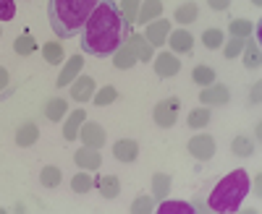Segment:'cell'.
Segmentation results:
<instances>
[{
	"mask_svg": "<svg viewBox=\"0 0 262 214\" xmlns=\"http://www.w3.org/2000/svg\"><path fill=\"white\" fill-rule=\"evenodd\" d=\"M79 68H81V55H74L69 63H66V68L60 71V76H58V84H55V87H69V84H71V78L79 73Z\"/></svg>",
	"mask_w": 262,
	"mask_h": 214,
	"instance_id": "15",
	"label": "cell"
},
{
	"mask_svg": "<svg viewBox=\"0 0 262 214\" xmlns=\"http://www.w3.org/2000/svg\"><path fill=\"white\" fill-rule=\"evenodd\" d=\"M37 136H39L37 125H34V123H24V125L16 131V144H18V146H32V144L37 141Z\"/></svg>",
	"mask_w": 262,
	"mask_h": 214,
	"instance_id": "19",
	"label": "cell"
},
{
	"mask_svg": "<svg viewBox=\"0 0 262 214\" xmlns=\"http://www.w3.org/2000/svg\"><path fill=\"white\" fill-rule=\"evenodd\" d=\"M74 159H76V165L84 167V170H97V167L102 165V159H100V149H92V146L79 149V152L74 154Z\"/></svg>",
	"mask_w": 262,
	"mask_h": 214,
	"instance_id": "10",
	"label": "cell"
},
{
	"mask_svg": "<svg viewBox=\"0 0 262 214\" xmlns=\"http://www.w3.org/2000/svg\"><path fill=\"white\" fill-rule=\"evenodd\" d=\"M252 180L247 175V170H233L223 180H217V185L210 191V196L205 201V211H217V214H231L238 211L242 201L249 196Z\"/></svg>",
	"mask_w": 262,
	"mask_h": 214,
	"instance_id": "3",
	"label": "cell"
},
{
	"mask_svg": "<svg viewBox=\"0 0 262 214\" xmlns=\"http://www.w3.org/2000/svg\"><path fill=\"white\" fill-rule=\"evenodd\" d=\"M181 71V60L176 55H170V52H160L158 60H155V73L158 76H176Z\"/></svg>",
	"mask_w": 262,
	"mask_h": 214,
	"instance_id": "9",
	"label": "cell"
},
{
	"mask_svg": "<svg viewBox=\"0 0 262 214\" xmlns=\"http://www.w3.org/2000/svg\"><path fill=\"white\" fill-rule=\"evenodd\" d=\"M231 152L236 157H252L254 154V141L247 139V136H236L233 144H231Z\"/></svg>",
	"mask_w": 262,
	"mask_h": 214,
	"instance_id": "24",
	"label": "cell"
},
{
	"mask_svg": "<svg viewBox=\"0 0 262 214\" xmlns=\"http://www.w3.org/2000/svg\"><path fill=\"white\" fill-rule=\"evenodd\" d=\"M131 211L134 214H144V211H155V204H152L149 196H139L134 204H131Z\"/></svg>",
	"mask_w": 262,
	"mask_h": 214,
	"instance_id": "37",
	"label": "cell"
},
{
	"mask_svg": "<svg viewBox=\"0 0 262 214\" xmlns=\"http://www.w3.org/2000/svg\"><path fill=\"white\" fill-rule=\"evenodd\" d=\"M66 110H69V102L60 99V97H53V99L45 104V118L53 120V123H58V120L66 115Z\"/></svg>",
	"mask_w": 262,
	"mask_h": 214,
	"instance_id": "17",
	"label": "cell"
},
{
	"mask_svg": "<svg viewBox=\"0 0 262 214\" xmlns=\"http://www.w3.org/2000/svg\"><path fill=\"white\" fill-rule=\"evenodd\" d=\"M113 157H116L118 162H134V159L139 157V144H137L134 139H121V141H116Z\"/></svg>",
	"mask_w": 262,
	"mask_h": 214,
	"instance_id": "8",
	"label": "cell"
},
{
	"mask_svg": "<svg viewBox=\"0 0 262 214\" xmlns=\"http://www.w3.org/2000/svg\"><path fill=\"white\" fill-rule=\"evenodd\" d=\"M116 97H118V92L113 89V87H105L97 97H95V104L97 107H105V104H111V102H116Z\"/></svg>",
	"mask_w": 262,
	"mask_h": 214,
	"instance_id": "36",
	"label": "cell"
},
{
	"mask_svg": "<svg viewBox=\"0 0 262 214\" xmlns=\"http://www.w3.org/2000/svg\"><path fill=\"white\" fill-rule=\"evenodd\" d=\"M155 211L158 214H194L196 206L189 204V201H163Z\"/></svg>",
	"mask_w": 262,
	"mask_h": 214,
	"instance_id": "16",
	"label": "cell"
},
{
	"mask_svg": "<svg viewBox=\"0 0 262 214\" xmlns=\"http://www.w3.org/2000/svg\"><path fill=\"white\" fill-rule=\"evenodd\" d=\"M223 32L221 29H207L205 34H202V42H205V47L207 50H217V47H221L223 45Z\"/></svg>",
	"mask_w": 262,
	"mask_h": 214,
	"instance_id": "31",
	"label": "cell"
},
{
	"mask_svg": "<svg viewBox=\"0 0 262 214\" xmlns=\"http://www.w3.org/2000/svg\"><path fill=\"white\" fill-rule=\"evenodd\" d=\"M60 180H63L60 167H55V165L42 167V173H39V183L45 185V188H58V185H60Z\"/></svg>",
	"mask_w": 262,
	"mask_h": 214,
	"instance_id": "20",
	"label": "cell"
},
{
	"mask_svg": "<svg viewBox=\"0 0 262 214\" xmlns=\"http://www.w3.org/2000/svg\"><path fill=\"white\" fill-rule=\"evenodd\" d=\"M231 34H233V37H242V39H247V37L252 34V21H247V18H238V21H233V24H231Z\"/></svg>",
	"mask_w": 262,
	"mask_h": 214,
	"instance_id": "33",
	"label": "cell"
},
{
	"mask_svg": "<svg viewBox=\"0 0 262 214\" xmlns=\"http://www.w3.org/2000/svg\"><path fill=\"white\" fill-rule=\"evenodd\" d=\"M100 0H50L48 18L58 39H74L81 34L86 18L92 16Z\"/></svg>",
	"mask_w": 262,
	"mask_h": 214,
	"instance_id": "2",
	"label": "cell"
},
{
	"mask_svg": "<svg viewBox=\"0 0 262 214\" xmlns=\"http://www.w3.org/2000/svg\"><path fill=\"white\" fill-rule=\"evenodd\" d=\"M186 149H189L191 157L202 159V162H205V159H212V157H215V139H212L210 133H200V136L189 139Z\"/></svg>",
	"mask_w": 262,
	"mask_h": 214,
	"instance_id": "5",
	"label": "cell"
},
{
	"mask_svg": "<svg viewBox=\"0 0 262 214\" xmlns=\"http://www.w3.org/2000/svg\"><path fill=\"white\" fill-rule=\"evenodd\" d=\"M210 118H212V113H210V107H196V110H191L189 113V128H205V125H210Z\"/></svg>",
	"mask_w": 262,
	"mask_h": 214,
	"instance_id": "23",
	"label": "cell"
},
{
	"mask_svg": "<svg viewBox=\"0 0 262 214\" xmlns=\"http://www.w3.org/2000/svg\"><path fill=\"white\" fill-rule=\"evenodd\" d=\"M131 37V24L123 18L116 0H100L81 29V50L92 58H111Z\"/></svg>",
	"mask_w": 262,
	"mask_h": 214,
	"instance_id": "1",
	"label": "cell"
},
{
	"mask_svg": "<svg viewBox=\"0 0 262 214\" xmlns=\"http://www.w3.org/2000/svg\"><path fill=\"white\" fill-rule=\"evenodd\" d=\"M244 47H247L244 66H247L249 71H257V68H259V45H257V42H252V39H247Z\"/></svg>",
	"mask_w": 262,
	"mask_h": 214,
	"instance_id": "26",
	"label": "cell"
},
{
	"mask_svg": "<svg viewBox=\"0 0 262 214\" xmlns=\"http://www.w3.org/2000/svg\"><path fill=\"white\" fill-rule=\"evenodd\" d=\"M168 45L176 50V52H191L194 37H191L186 29H176V32H170V42H168Z\"/></svg>",
	"mask_w": 262,
	"mask_h": 214,
	"instance_id": "13",
	"label": "cell"
},
{
	"mask_svg": "<svg viewBox=\"0 0 262 214\" xmlns=\"http://www.w3.org/2000/svg\"><path fill=\"white\" fill-rule=\"evenodd\" d=\"M0 34H3V29H0Z\"/></svg>",
	"mask_w": 262,
	"mask_h": 214,
	"instance_id": "43",
	"label": "cell"
},
{
	"mask_svg": "<svg viewBox=\"0 0 262 214\" xmlns=\"http://www.w3.org/2000/svg\"><path fill=\"white\" fill-rule=\"evenodd\" d=\"M84 120H86L84 110L71 113V115H69V120H66V125H63V139H66V141H74V139L79 136V128H81V123H84Z\"/></svg>",
	"mask_w": 262,
	"mask_h": 214,
	"instance_id": "14",
	"label": "cell"
},
{
	"mask_svg": "<svg viewBox=\"0 0 262 214\" xmlns=\"http://www.w3.org/2000/svg\"><path fill=\"white\" fill-rule=\"evenodd\" d=\"M152 185H155V199H165V194L170 191V175H155Z\"/></svg>",
	"mask_w": 262,
	"mask_h": 214,
	"instance_id": "32",
	"label": "cell"
},
{
	"mask_svg": "<svg viewBox=\"0 0 262 214\" xmlns=\"http://www.w3.org/2000/svg\"><path fill=\"white\" fill-rule=\"evenodd\" d=\"M137 3H139V0H126V3L121 6V13H123V18L128 21V24H131V21H134V11H137Z\"/></svg>",
	"mask_w": 262,
	"mask_h": 214,
	"instance_id": "39",
	"label": "cell"
},
{
	"mask_svg": "<svg viewBox=\"0 0 262 214\" xmlns=\"http://www.w3.org/2000/svg\"><path fill=\"white\" fill-rule=\"evenodd\" d=\"M97 185H100V194H102L105 199H116V196L121 194V180H118L116 175H105V178H100Z\"/></svg>",
	"mask_w": 262,
	"mask_h": 214,
	"instance_id": "18",
	"label": "cell"
},
{
	"mask_svg": "<svg viewBox=\"0 0 262 214\" xmlns=\"http://www.w3.org/2000/svg\"><path fill=\"white\" fill-rule=\"evenodd\" d=\"M13 50H16L18 55H29V52H34V50H37V45H34V39H32L29 34H24V37H18V39H16Z\"/></svg>",
	"mask_w": 262,
	"mask_h": 214,
	"instance_id": "34",
	"label": "cell"
},
{
	"mask_svg": "<svg viewBox=\"0 0 262 214\" xmlns=\"http://www.w3.org/2000/svg\"><path fill=\"white\" fill-rule=\"evenodd\" d=\"M16 16V0H0V21H11Z\"/></svg>",
	"mask_w": 262,
	"mask_h": 214,
	"instance_id": "38",
	"label": "cell"
},
{
	"mask_svg": "<svg viewBox=\"0 0 262 214\" xmlns=\"http://www.w3.org/2000/svg\"><path fill=\"white\" fill-rule=\"evenodd\" d=\"M179 107H181L179 97H168V99L158 102V104H155V123H158L160 128L176 125V120H179Z\"/></svg>",
	"mask_w": 262,
	"mask_h": 214,
	"instance_id": "4",
	"label": "cell"
},
{
	"mask_svg": "<svg viewBox=\"0 0 262 214\" xmlns=\"http://www.w3.org/2000/svg\"><path fill=\"white\" fill-rule=\"evenodd\" d=\"M134 63H137L134 47H131L128 42H126V45H123L121 50H116V68H121V71H123V68H131Z\"/></svg>",
	"mask_w": 262,
	"mask_h": 214,
	"instance_id": "22",
	"label": "cell"
},
{
	"mask_svg": "<svg viewBox=\"0 0 262 214\" xmlns=\"http://www.w3.org/2000/svg\"><path fill=\"white\" fill-rule=\"evenodd\" d=\"M228 97H231V92H228L226 84H210V87H205L200 92V102L202 104H212V107L228 104Z\"/></svg>",
	"mask_w": 262,
	"mask_h": 214,
	"instance_id": "6",
	"label": "cell"
},
{
	"mask_svg": "<svg viewBox=\"0 0 262 214\" xmlns=\"http://www.w3.org/2000/svg\"><path fill=\"white\" fill-rule=\"evenodd\" d=\"M168 29H170V21H155V24H149V26H147L144 39L149 42V45L160 47L163 42H165V37H168Z\"/></svg>",
	"mask_w": 262,
	"mask_h": 214,
	"instance_id": "12",
	"label": "cell"
},
{
	"mask_svg": "<svg viewBox=\"0 0 262 214\" xmlns=\"http://www.w3.org/2000/svg\"><path fill=\"white\" fill-rule=\"evenodd\" d=\"M79 133H81V141H84V146H92V149H100L102 144H105V128L100 125V123H81V128H79Z\"/></svg>",
	"mask_w": 262,
	"mask_h": 214,
	"instance_id": "7",
	"label": "cell"
},
{
	"mask_svg": "<svg viewBox=\"0 0 262 214\" xmlns=\"http://www.w3.org/2000/svg\"><path fill=\"white\" fill-rule=\"evenodd\" d=\"M196 6L194 3H186V6H179L176 13H173V21H179V24H191V21L196 18Z\"/></svg>",
	"mask_w": 262,
	"mask_h": 214,
	"instance_id": "29",
	"label": "cell"
},
{
	"mask_svg": "<svg viewBox=\"0 0 262 214\" xmlns=\"http://www.w3.org/2000/svg\"><path fill=\"white\" fill-rule=\"evenodd\" d=\"M128 45L134 47V55L139 58V60H149L152 58V45H147V39L144 37H128Z\"/></svg>",
	"mask_w": 262,
	"mask_h": 214,
	"instance_id": "25",
	"label": "cell"
},
{
	"mask_svg": "<svg viewBox=\"0 0 262 214\" xmlns=\"http://www.w3.org/2000/svg\"><path fill=\"white\" fill-rule=\"evenodd\" d=\"M92 94H95V81H92V76H79L76 84H71V97H74L76 102H86Z\"/></svg>",
	"mask_w": 262,
	"mask_h": 214,
	"instance_id": "11",
	"label": "cell"
},
{
	"mask_svg": "<svg viewBox=\"0 0 262 214\" xmlns=\"http://www.w3.org/2000/svg\"><path fill=\"white\" fill-rule=\"evenodd\" d=\"M252 3H254V6H259V0H252Z\"/></svg>",
	"mask_w": 262,
	"mask_h": 214,
	"instance_id": "42",
	"label": "cell"
},
{
	"mask_svg": "<svg viewBox=\"0 0 262 214\" xmlns=\"http://www.w3.org/2000/svg\"><path fill=\"white\" fill-rule=\"evenodd\" d=\"M210 3V8H215V11H226L228 6H231V0H207Z\"/></svg>",
	"mask_w": 262,
	"mask_h": 214,
	"instance_id": "40",
	"label": "cell"
},
{
	"mask_svg": "<svg viewBox=\"0 0 262 214\" xmlns=\"http://www.w3.org/2000/svg\"><path fill=\"white\" fill-rule=\"evenodd\" d=\"M92 185H95V180L86 175V173H79L71 180V191H74V194H86V191H92Z\"/></svg>",
	"mask_w": 262,
	"mask_h": 214,
	"instance_id": "30",
	"label": "cell"
},
{
	"mask_svg": "<svg viewBox=\"0 0 262 214\" xmlns=\"http://www.w3.org/2000/svg\"><path fill=\"white\" fill-rule=\"evenodd\" d=\"M244 42H247V39H242V37H231V42H228V45L223 47L226 58H236L238 52L244 50Z\"/></svg>",
	"mask_w": 262,
	"mask_h": 214,
	"instance_id": "35",
	"label": "cell"
},
{
	"mask_svg": "<svg viewBox=\"0 0 262 214\" xmlns=\"http://www.w3.org/2000/svg\"><path fill=\"white\" fill-rule=\"evenodd\" d=\"M191 78H194V84H200V87H210V84H215V71L207 68V66H196L191 71Z\"/></svg>",
	"mask_w": 262,
	"mask_h": 214,
	"instance_id": "27",
	"label": "cell"
},
{
	"mask_svg": "<svg viewBox=\"0 0 262 214\" xmlns=\"http://www.w3.org/2000/svg\"><path fill=\"white\" fill-rule=\"evenodd\" d=\"M42 55H45L48 63L58 66V63H63V45H60V42H48V45L42 47Z\"/></svg>",
	"mask_w": 262,
	"mask_h": 214,
	"instance_id": "28",
	"label": "cell"
},
{
	"mask_svg": "<svg viewBox=\"0 0 262 214\" xmlns=\"http://www.w3.org/2000/svg\"><path fill=\"white\" fill-rule=\"evenodd\" d=\"M160 11H163V3L160 0H144V6L139 8V24H147V21H152V18H158L160 16Z\"/></svg>",
	"mask_w": 262,
	"mask_h": 214,
	"instance_id": "21",
	"label": "cell"
},
{
	"mask_svg": "<svg viewBox=\"0 0 262 214\" xmlns=\"http://www.w3.org/2000/svg\"><path fill=\"white\" fill-rule=\"evenodd\" d=\"M6 84H8V71H6V68H0V89H3Z\"/></svg>",
	"mask_w": 262,
	"mask_h": 214,
	"instance_id": "41",
	"label": "cell"
}]
</instances>
